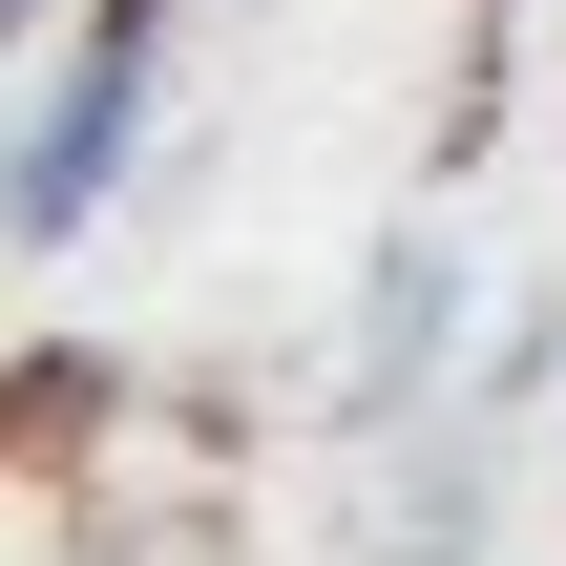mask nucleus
I'll return each instance as SVG.
<instances>
[{"label":"nucleus","instance_id":"obj_1","mask_svg":"<svg viewBox=\"0 0 566 566\" xmlns=\"http://www.w3.org/2000/svg\"><path fill=\"white\" fill-rule=\"evenodd\" d=\"M147 84H168V0H84V42L21 84V126H0V231L21 252H63L126 168H147Z\"/></svg>","mask_w":566,"mask_h":566},{"label":"nucleus","instance_id":"obj_2","mask_svg":"<svg viewBox=\"0 0 566 566\" xmlns=\"http://www.w3.org/2000/svg\"><path fill=\"white\" fill-rule=\"evenodd\" d=\"M42 21H63V0H0V42H42Z\"/></svg>","mask_w":566,"mask_h":566}]
</instances>
